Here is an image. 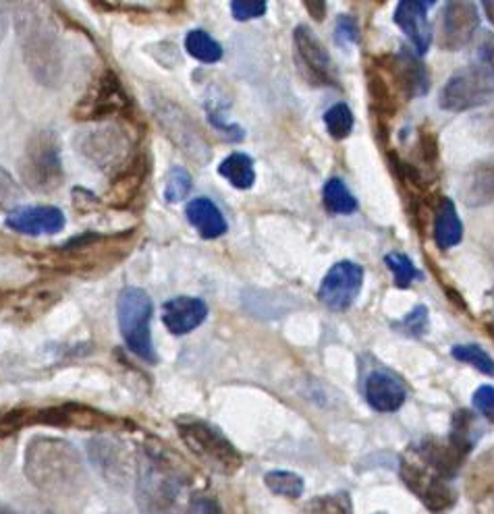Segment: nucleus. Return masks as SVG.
Masks as SVG:
<instances>
[{
    "label": "nucleus",
    "mask_w": 494,
    "mask_h": 514,
    "mask_svg": "<svg viewBox=\"0 0 494 514\" xmlns=\"http://www.w3.org/2000/svg\"><path fill=\"white\" fill-rule=\"evenodd\" d=\"M3 9L13 17L27 67L40 83L57 85L63 73V54L46 0H3Z\"/></svg>",
    "instance_id": "nucleus-1"
},
{
    "label": "nucleus",
    "mask_w": 494,
    "mask_h": 514,
    "mask_svg": "<svg viewBox=\"0 0 494 514\" xmlns=\"http://www.w3.org/2000/svg\"><path fill=\"white\" fill-rule=\"evenodd\" d=\"M189 475L175 454L160 446H146L137 461L135 500L140 514H181L191 506Z\"/></svg>",
    "instance_id": "nucleus-2"
},
{
    "label": "nucleus",
    "mask_w": 494,
    "mask_h": 514,
    "mask_svg": "<svg viewBox=\"0 0 494 514\" xmlns=\"http://www.w3.org/2000/svg\"><path fill=\"white\" fill-rule=\"evenodd\" d=\"M25 473L42 492L69 494L84 481V461L71 444L57 438H38L27 446Z\"/></svg>",
    "instance_id": "nucleus-3"
},
{
    "label": "nucleus",
    "mask_w": 494,
    "mask_h": 514,
    "mask_svg": "<svg viewBox=\"0 0 494 514\" xmlns=\"http://www.w3.org/2000/svg\"><path fill=\"white\" fill-rule=\"evenodd\" d=\"M135 233L119 235H84L71 239L67 245L52 251L46 257L50 270H59L75 276L84 274H104L123 262L133 247Z\"/></svg>",
    "instance_id": "nucleus-4"
},
{
    "label": "nucleus",
    "mask_w": 494,
    "mask_h": 514,
    "mask_svg": "<svg viewBox=\"0 0 494 514\" xmlns=\"http://www.w3.org/2000/svg\"><path fill=\"white\" fill-rule=\"evenodd\" d=\"M175 425L189 452L210 471L218 475H235L241 469L243 459L239 450L216 425L198 417H179Z\"/></svg>",
    "instance_id": "nucleus-5"
},
{
    "label": "nucleus",
    "mask_w": 494,
    "mask_h": 514,
    "mask_svg": "<svg viewBox=\"0 0 494 514\" xmlns=\"http://www.w3.org/2000/svg\"><path fill=\"white\" fill-rule=\"evenodd\" d=\"M19 175L25 187L36 193H52L61 187L65 173L57 135L40 131L30 139L19 162Z\"/></svg>",
    "instance_id": "nucleus-6"
},
{
    "label": "nucleus",
    "mask_w": 494,
    "mask_h": 514,
    "mask_svg": "<svg viewBox=\"0 0 494 514\" xmlns=\"http://www.w3.org/2000/svg\"><path fill=\"white\" fill-rule=\"evenodd\" d=\"M117 316L127 349L146 363H156L158 355L150 334L152 299L148 293L142 289H125L117 301Z\"/></svg>",
    "instance_id": "nucleus-7"
},
{
    "label": "nucleus",
    "mask_w": 494,
    "mask_h": 514,
    "mask_svg": "<svg viewBox=\"0 0 494 514\" xmlns=\"http://www.w3.org/2000/svg\"><path fill=\"white\" fill-rule=\"evenodd\" d=\"M494 100V77L482 67H465L449 77L438 104L449 112H465Z\"/></svg>",
    "instance_id": "nucleus-8"
},
{
    "label": "nucleus",
    "mask_w": 494,
    "mask_h": 514,
    "mask_svg": "<svg viewBox=\"0 0 494 514\" xmlns=\"http://www.w3.org/2000/svg\"><path fill=\"white\" fill-rule=\"evenodd\" d=\"M77 150L88 162L102 170L125 168L133 158L129 135L113 125L81 131L77 135Z\"/></svg>",
    "instance_id": "nucleus-9"
},
{
    "label": "nucleus",
    "mask_w": 494,
    "mask_h": 514,
    "mask_svg": "<svg viewBox=\"0 0 494 514\" xmlns=\"http://www.w3.org/2000/svg\"><path fill=\"white\" fill-rule=\"evenodd\" d=\"M403 481L430 510L441 512L453 506L455 492L449 485V479L438 475L432 467H428L418 454L409 452L405 454L401 465Z\"/></svg>",
    "instance_id": "nucleus-10"
},
{
    "label": "nucleus",
    "mask_w": 494,
    "mask_h": 514,
    "mask_svg": "<svg viewBox=\"0 0 494 514\" xmlns=\"http://www.w3.org/2000/svg\"><path fill=\"white\" fill-rule=\"evenodd\" d=\"M480 27V15L472 0H447L438 21V46L455 52L468 46Z\"/></svg>",
    "instance_id": "nucleus-11"
},
{
    "label": "nucleus",
    "mask_w": 494,
    "mask_h": 514,
    "mask_svg": "<svg viewBox=\"0 0 494 514\" xmlns=\"http://www.w3.org/2000/svg\"><path fill=\"white\" fill-rule=\"evenodd\" d=\"M156 119L162 125V129L167 131V135L189 158H194L198 162H206L210 158V148L204 141L200 129L187 117V112H183L177 104L173 102L156 104Z\"/></svg>",
    "instance_id": "nucleus-12"
},
{
    "label": "nucleus",
    "mask_w": 494,
    "mask_h": 514,
    "mask_svg": "<svg viewBox=\"0 0 494 514\" xmlns=\"http://www.w3.org/2000/svg\"><path fill=\"white\" fill-rule=\"evenodd\" d=\"M364 284V268L353 262H339L324 276L318 297L331 311H347L358 299Z\"/></svg>",
    "instance_id": "nucleus-13"
},
{
    "label": "nucleus",
    "mask_w": 494,
    "mask_h": 514,
    "mask_svg": "<svg viewBox=\"0 0 494 514\" xmlns=\"http://www.w3.org/2000/svg\"><path fill=\"white\" fill-rule=\"evenodd\" d=\"M32 423L52 427H75V430H115L119 421L88 405H57L32 413Z\"/></svg>",
    "instance_id": "nucleus-14"
},
{
    "label": "nucleus",
    "mask_w": 494,
    "mask_h": 514,
    "mask_svg": "<svg viewBox=\"0 0 494 514\" xmlns=\"http://www.w3.org/2000/svg\"><path fill=\"white\" fill-rule=\"evenodd\" d=\"M129 108V100L121 88L119 79L113 73H106L90 90L86 98H81L75 108V119H106L113 114H121Z\"/></svg>",
    "instance_id": "nucleus-15"
},
{
    "label": "nucleus",
    "mask_w": 494,
    "mask_h": 514,
    "mask_svg": "<svg viewBox=\"0 0 494 514\" xmlns=\"http://www.w3.org/2000/svg\"><path fill=\"white\" fill-rule=\"evenodd\" d=\"M418 56L420 54L403 50L395 56H387V65H382V73L389 77L397 94H403L405 98L424 96L430 88L428 71Z\"/></svg>",
    "instance_id": "nucleus-16"
},
{
    "label": "nucleus",
    "mask_w": 494,
    "mask_h": 514,
    "mask_svg": "<svg viewBox=\"0 0 494 514\" xmlns=\"http://www.w3.org/2000/svg\"><path fill=\"white\" fill-rule=\"evenodd\" d=\"M293 42L297 48V56L301 65L308 69V77L322 85H337V69L331 54L324 48L320 38L310 30L308 25H299Z\"/></svg>",
    "instance_id": "nucleus-17"
},
{
    "label": "nucleus",
    "mask_w": 494,
    "mask_h": 514,
    "mask_svg": "<svg viewBox=\"0 0 494 514\" xmlns=\"http://www.w3.org/2000/svg\"><path fill=\"white\" fill-rule=\"evenodd\" d=\"M436 5V0H399L395 9V23L409 38L416 54H426L432 44V25L428 21V11Z\"/></svg>",
    "instance_id": "nucleus-18"
},
{
    "label": "nucleus",
    "mask_w": 494,
    "mask_h": 514,
    "mask_svg": "<svg viewBox=\"0 0 494 514\" xmlns=\"http://www.w3.org/2000/svg\"><path fill=\"white\" fill-rule=\"evenodd\" d=\"M7 226L21 235H57L63 231L65 216L59 208L36 206L17 208L7 216Z\"/></svg>",
    "instance_id": "nucleus-19"
},
{
    "label": "nucleus",
    "mask_w": 494,
    "mask_h": 514,
    "mask_svg": "<svg viewBox=\"0 0 494 514\" xmlns=\"http://www.w3.org/2000/svg\"><path fill=\"white\" fill-rule=\"evenodd\" d=\"M366 398L372 409L380 413H395L405 403L407 386L391 371H372L366 380Z\"/></svg>",
    "instance_id": "nucleus-20"
},
{
    "label": "nucleus",
    "mask_w": 494,
    "mask_h": 514,
    "mask_svg": "<svg viewBox=\"0 0 494 514\" xmlns=\"http://www.w3.org/2000/svg\"><path fill=\"white\" fill-rule=\"evenodd\" d=\"M459 197L468 208L494 204V158H486L468 168L459 185Z\"/></svg>",
    "instance_id": "nucleus-21"
},
{
    "label": "nucleus",
    "mask_w": 494,
    "mask_h": 514,
    "mask_svg": "<svg viewBox=\"0 0 494 514\" xmlns=\"http://www.w3.org/2000/svg\"><path fill=\"white\" fill-rule=\"evenodd\" d=\"M208 316V307L196 297H177L162 305V324L171 334L183 336L196 330Z\"/></svg>",
    "instance_id": "nucleus-22"
},
{
    "label": "nucleus",
    "mask_w": 494,
    "mask_h": 514,
    "mask_svg": "<svg viewBox=\"0 0 494 514\" xmlns=\"http://www.w3.org/2000/svg\"><path fill=\"white\" fill-rule=\"evenodd\" d=\"M61 293L63 289L57 282H38V284H32V287L23 289V293L17 295L11 307L19 320H25V322L36 320L61 299Z\"/></svg>",
    "instance_id": "nucleus-23"
},
{
    "label": "nucleus",
    "mask_w": 494,
    "mask_h": 514,
    "mask_svg": "<svg viewBox=\"0 0 494 514\" xmlns=\"http://www.w3.org/2000/svg\"><path fill=\"white\" fill-rule=\"evenodd\" d=\"M148 175V160L144 156L133 158L115 179L111 191L106 195V202L115 208H125L133 202V197L140 193Z\"/></svg>",
    "instance_id": "nucleus-24"
},
{
    "label": "nucleus",
    "mask_w": 494,
    "mask_h": 514,
    "mask_svg": "<svg viewBox=\"0 0 494 514\" xmlns=\"http://www.w3.org/2000/svg\"><path fill=\"white\" fill-rule=\"evenodd\" d=\"M187 220L204 239H218L227 233V220L208 197H198L187 204Z\"/></svg>",
    "instance_id": "nucleus-25"
},
{
    "label": "nucleus",
    "mask_w": 494,
    "mask_h": 514,
    "mask_svg": "<svg viewBox=\"0 0 494 514\" xmlns=\"http://www.w3.org/2000/svg\"><path fill=\"white\" fill-rule=\"evenodd\" d=\"M434 239L441 249H451L463 239V224L451 199L443 197L434 214Z\"/></svg>",
    "instance_id": "nucleus-26"
},
{
    "label": "nucleus",
    "mask_w": 494,
    "mask_h": 514,
    "mask_svg": "<svg viewBox=\"0 0 494 514\" xmlns=\"http://www.w3.org/2000/svg\"><path fill=\"white\" fill-rule=\"evenodd\" d=\"M218 175L227 179L235 189H250L256 183L254 162L247 154H231L218 166Z\"/></svg>",
    "instance_id": "nucleus-27"
},
{
    "label": "nucleus",
    "mask_w": 494,
    "mask_h": 514,
    "mask_svg": "<svg viewBox=\"0 0 494 514\" xmlns=\"http://www.w3.org/2000/svg\"><path fill=\"white\" fill-rule=\"evenodd\" d=\"M322 199L328 212L333 214H353L358 210V199L353 197V193L347 189V185L341 179H331L326 181L322 189Z\"/></svg>",
    "instance_id": "nucleus-28"
},
{
    "label": "nucleus",
    "mask_w": 494,
    "mask_h": 514,
    "mask_svg": "<svg viewBox=\"0 0 494 514\" xmlns=\"http://www.w3.org/2000/svg\"><path fill=\"white\" fill-rule=\"evenodd\" d=\"M185 50L194 56L196 61L212 65L223 59V48L214 38H210L206 32L202 30H194L189 32L185 38Z\"/></svg>",
    "instance_id": "nucleus-29"
},
{
    "label": "nucleus",
    "mask_w": 494,
    "mask_h": 514,
    "mask_svg": "<svg viewBox=\"0 0 494 514\" xmlns=\"http://www.w3.org/2000/svg\"><path fill=\"white\" fill-rule=\"evenodd\" d=\"M264 483L272 494H279V496H285L291 500L299 498L301 494H304V488H306L304 479L291 471H270V473H266Z\"/></svg>",
    "instance_id": "nucleus-30"
},
{
    "label": "nucleus",
    "mask_w": 494,
    "mask_h": 514,
    "mask_svg": "<svg viewBox=\"0 0 494 514\" xmlns=\"http://www.w3.org/2000/svg\"><path fill=\"white\" fill-rule=\"evenodd\" d=\"M304 514H353V506L345 492H337L310 500Z\"/></svg>",
    "instance_id": "nucleus-31"
},
{
    "label": "nucleus",
    "mask_w": 494,
    "mask_h": 514,
    "mask_svg": "<svg viewBox=\"0 0 494 514\" xmlns=\"http://www.w3.org/2000/svg\"><path fill=\"white\" fill-rule=\"evenodd\" d=\"M451 355L457 361H463V363L476 367L480 374L494 378V359L488 357V353L482 347H478V345H457V347L451 349Z\"/></svg>",
    "instance_id": "nucleus-32"
},
{
    "label": "nucleus",
    "mask_w": 494,
    "mask_h": 514,
    "mask_svg": "<svg viewBox=\"0 0 494 514\" xmlns=\"http://www.w3.org/2000/svg\"><path fill=\"white\" fill-rule=\"evenodd\" d=\"M384 264H387L389 270L393 272L395 284L399 289L411 287V282L420 278V272L414 266V262H411L409 257L403 253H389L387 257H384Z\"/></svg>",
    "instance_id": "nucleus-33"
},
{
    "label": "nucleus",
    "mask_w": 494,
    "mask_h": 514,
    "mask_svg": "<svg viewBox=\"0 0 494 514\" xmlns=\"http://www.w3.org/2000/svg\"><path fill=\"white\" fill-rule=\"evenodd\" d=\"M324 123L333 139H345L353 129V112L347 104H335L324 114Z\"/></svg>",
    "instance_id": "nucleus-34"
},
{
    "label": "nucleus",
    "mask_w": 494,
    "mask_h": 514,
    "mask_svg": "<svg viewBox=\"0 0 494 514\" xmlns=\"http://www.w3.org/2000/svg\"><path fill=\"white\" fill-rule=\"evenodd\" d=\"M191 191V177L185 168L175 166L169 177H167V185H164V197H167V202L177 204L183 202V199L189 195Z\"/></svg>",
    "instance_id": "nucleus-35"
},
{
    "label": "nucleus",
    "mask_w": 494,
    "mask_h": 514,
    "mask_svg": "<svg viewBox=\"0 0 494 514\" xmlns=\"http://www.w3.org/2000/svg\"><path fill=\"white\" fill-rule=\"evenodd\" d=\"M268 0H231V13L237 21H252L266 13Z\"/></svg>",
    "instance_id": "nucleus-36"
},
{
    "label": "nucleus",
    "mask_w": 494,
    "mask_h": 514,
    "mask_svg": "<svg viewBox=\"0 0 494 514\" xmlns=\"http://www.w3.org/2000/svg\"><path fill=\"white\" fill-rule=\"evenodd\" d=\"M428 309L424 305H418L409 316L401 322V330L409 336H422L428 332Z\"/></svg>",
    "instance_id": "nucleus-37"
},
{
    "label": "nucleus",
    "mask_w": 494,
    "mask_h": 514,
    "mask_svg": "<svg viewBox=\"0 0 494 514\" xmlns=\"http://www.w3.org/2000/svg\"><path fill=\"white\" fill-rule=\"evenodd\" d=\"M474 409L490 423H494V388L492 386H480L472 396Z\"/></svg>",
    "instance_id": "nucleus-38"
},
{
    "label": "nucleus",
    "mask_w": 494,
    "mask_h": 514,
    "mask_svg": "<svg viewBox=\"0 0 494 514\" xmlns=\"http://www.w3.org/2000/svg\"><path fill=\"white\" fill-rule=\"evenodd\" d=\"M335 34H337V42L343 44V46H349V44H355L360 40V27H358V21H355L353 17L349 15H343L337 19V25H335Z\"/></svg>",
    "instance_id": "nucleus-39"
},
{
    "label": "nucleus",
    "mask_w": 494,
    "mask_h": 514,
    "mask_svg": "<svg viewBox=\"0 0 494 514\" xmlns=\"http://www.w3.org/2000/svg\"><path fill=\"white\" fill-rule=\"evenodd\" d=\"M476 56H478V67H482L486 73L494 77V34L482 36Z\"/></svg>",
    "instance_id": "nucleus-40"
},
{
    "label": "nucleus",
    "mask_w": 494,
    "mask_h": 514,
    "mask_svg": "<svg viewBox=\"0 0 494 514\" xmlns=\"http://www.w3.org/2000/svg\"><path fill=\"white\" fill-rule=\"evenodd\" d=\"M189 512L191 514H223V510H221V506H218V502L208 498V496H200V498L191 500Z\"/></svg>",
    "instance_id": "nucleus-41"
},
{
    "label": "nucleus",
    "mask_w": 494,
    "mask_h": 514,
    "mask_svg": "<svg viewBox=\"0 0 494 514\" xmlns=\"http://www.w3.org/2000/svg\"><path fill=\"white\" fill-rule=\"evenodd\" d=\"M301 3L314 21H322L326 17V0H301Z\"/></svg>",
    "instance_id": "nucleus-42"
},
{
    "label": "nucleus",
    "mask_w": 494,
    "mask_h": 514,
    "mask_svg": "<svg viewBox=\"0 0 494 514\" xmlns=\"http://www.w3.org/2000/svg\"><path fill=\"white\" fill-rule=\"evenodd\" d=\"M482 9H484L488 21L494 25V0H482Z\"/></svg>",
    "instance_id": "nucleus-43"
},
{
    "label": "nucleus",
    "mask_w": 494,
    "mask_h": 514,
    "mask_svg": "<svg viewBox=\"0 0 494 514\" xmlns=\"http://www.w3.org/2000/svg\"><path fill=\"white\" fill-rule=\"evenodd\" d=\"M5 32H7V19H5V13L0 11V42H3Z\"/></svg>",
    "instance_id": "nucleus-44"
},
{
    "label": "nucleus",
    "mask_w": 494,
    "mask_h": 514,
    "mask_svg": "<svg viewBox=\"0 0 494 514\" xmlns=\"http://www.w3.org/2000/svg\"><path fill=\"white\" fill-rule=\"evenodd\" d=\"M0 514H19V512H15L11 506H7V504H0Z\"/></svg>",
    "instance_id": "nucleus-45"
},
{
    "label": "nucleus",
    "mask_w": 494,
    "mask_h": 514,
    "mask_svg": "<svg viewBox=\"0 0 494 514\" xmlns=\"http://www.w3.org/2000/svg\"><path fill=\"white\" fill-rule=\"evenodd\" d=\"M488 334L494 338V326H488Z\"/></svg>",
    "instance_id": "nucleus-46"
},
{
    "label": "nucleus",
    "mask_w": 494,
    "mask_h": 514,
    "mask_svg": "<svg viewBox=\"0 0 494 514\" xmlns=\"http://www.w3.org/2000/svg\"><path fill=\"white\" fill-rule=\"evenodd\" d=\"M0 305H3V295H0Z\"/></svg>",
    "instance_id": "nucleus-47"
}]
</instances>
